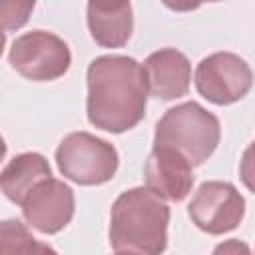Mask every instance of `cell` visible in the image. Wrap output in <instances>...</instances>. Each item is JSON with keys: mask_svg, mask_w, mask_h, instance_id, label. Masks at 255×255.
Here are the masks:
<instances>
[{"mask_svg": "<svg viewBox=\"0 0 255 255\" xmlns=\"http://www.w3.org/2000/svg\"><path fill=\"white\" fill-rule=\"evenodd\" d=\"M88 28L102 48H122L133 32L129 0H88Z\"/></svg>", "mask_w": 255, "mask_h": 255, "instance_id": "cell-11", "label": "cell"}, {"mask_svg": "<svg viewBox=\"0 0 255 255\" xmlns=\"http://www.w3.org/2000/svg\"><path fill=\"white\" fill-rule=\"evenodd\" d=\"M20 207L30 227H34L40 233L54 235L62 231L74 217V189L66 185L62 179L46 177L26 195Z\"/></svg>", "mask_w": 255, "mask_h": 255, "instance_id": "cell-8", "label": "cell"}, {"mask_svg": "<svg viewBox=\"0 0 255 255\" xmlns=\"http://www.w3.org/2000/svg\"><path fill=\"white\" fill-rule=\"evenodd\" d=\"M36 6V0H2L0 2V16L4 32H14L22 28Z\"/></svg>", "mask_w": 255, "mask_h": 255, "instance_id": "cell-14", "label": "cell"}, {"mask_svg": "<svg viewBox=\"0 0 255 255\" xmlns=\"http://www.w3.org/2000/svg\"><path fill=\"white\" fill-rule=\"evenodd\" d=\"M12 68L32 82H52L62 78L72 64L68 44L48 30H32L18 36L8 52Z\"/></svg>", "mask_w": 255, "mask_h": 255, "instance_id": "cell-5", "label": "cell"}, {"mask_svg": "<svg viewBox=\"0 0 255 255\" xmlns=\"http://www.w3.org/2000/svg\"><path fill=\"white\" fill-rule=\"evenodd\" d=\"M88 122L110 133L135 128L147 106V78L143 66L129 56H100L88 66Z\"/></svg>", "mask_w": 255, "mask_h": 255, "instance_id": "cell-1", "label": "cell"}, {"mask_svg": "<svg viewBox=\"0 0 255 255\" xmlns=\"http://www.w3.org/2000/svg\"><path fill=\"white\" fill-rule=\"evenodd\" d=\"M227 253V251H249V247L247 245H243V243H237V241H229V243H223V245H219V247H215V253Z\"/></svg>", "mask_w": 255, "mask_h": 255, "instance_id": "cell-17", "label": "cell"}, {"mask_svg": "<svg viewBox=\"0 0 255 255\" xmlns=\"http://www.w3.org/2000/svg\"><path fill=\"white\" fill-rule=\"evenodd\" d=\"M149 94L157 100H177L189 92L191 64L187 56L175 48L151 52L143 62Z\"/></svg>", "mask_w": 255, "mask_h": 255, "instance_id": "cell-10", "label": "cell"}, {"mask_svg": "<svg viewBox=\"0 0 255 255\" xmlns=\"http://www.w3.org/2000/svg\"><path fill=\"white\" fill-rule=\"evenodd\" d=\"M145 185L167 201H183L193 187L191 161L169 145H153L143 165Z\"/></svg>", "mask_w": 255, "mask_h": 255, "instance_id": "cell-9", "label": "cell"}, {"mask_svg": "<svg viewBox=\"0 0 255 255\" xmlns=\"http://www.w3.org/2000/svg\"><path fill=\"white\" fill-rule=\"evenodd\" d=\"M46 177H52L48 159L42 153L26 151V153L14 155L6 163L0 175V187L12 203L22 205L26 195Z\"/></svg>", "mask_w": 255, "mask_h": 255, "instance_id": "cell-12", "label": "cell"}, {"mask_svg": "<svg viewBox=\"0 0 255 255\" xmlns=\"http://www.w3.org/2000/svg\"><path fill=\"white\" fill-rule=\"evenodd\" d=\"M161 2L169 10H175V12H191V10H197L205 2H219V0H161Z\"/></svg>", "mask_w": 255, "mask_h": 255, "instance_id": "cell-16", "label": "cell"}, {"mask_svg": "<svg viewBox=\"0 0 255 255\" xmlns=\"http://www.w3.org/2000/svg\"><path fill=\"white\" fill-rule=\"evenodd\" d=\"M169 207L151 187L118 195L110 211V247L116 253L157 255L167 247Z\"/></svg>", "mask_w": 255, "mask_h": 255, "instance_id": "cell-2", "label": "cell"}, {"mask_svg": "<svg viewBox=\"0 0 255 255\" xmlns=\"http://www.w3.org/2000/svg\"><path fill=\"white\" fill-rule=\"evenodd\" d=\"M0 249L4 253H34V251H54L52 247L38 243L36 237L18 219H6L0 225Z\"/></svg>", "mask_w": 255, "mask_h": 255, "instance_id": "cell-13", "label": "cell"}, {"mask_svg": "<svg viewBox=\"0 0 255 255\" xmlns=\"http://www.w3.org/2000/svg\"><path fill=\"white\" fill-rule=\"evenodd\" d=\"M187 213L197 229L209 235H223L241 225L245 197L229 181H203L193 193Z\"/></svg>", "mask_w": 255, "mask_h": 255, "instance_id": "cell-7", "label": "cell"}, {"mask_svg": "<svg viewBox=\"0 0 255 255\" xmlns=\"http://www.w3.org/2000/svg\"><path fill=\"white\" fill-rule=\"evenodd\" d=\"M253 86L249 64L233 52H215L195 68V88L199 96L215 106H231L247 96Z\"/></svg>", "mask_w": 255, "mask_h": 255, "instance_id": "cell-6", "label": "cell"}, {"mask_svg": "<svg viewBox=\"0 0 255 255\" xmlns=\"http://www.w3.org/2000/svg\"><path fill=\"white\" fill-rule=\"evenodd\" d=\"M239 177L243 181V185L255 193V139L247 145V149L241 155V163H239Z\"/></svg>", "mask_w": 255, "mask_h": 255, "instance_id": "cell-15", "label": "cell"}, {"mask_svg": "<svg viewBox=\"0 0 255 255\" xmlns=\"http://www.w3.org/2000/svg\"><path fill=\"white\" fill-rule=\"evenodd\" d=\"M221 139L217 116L197 102L169 108L155 124L153 145H169L183 153L193 167L205 163Z\"/></svg>", "mask_w": 255, "mask_h": 255, "instance_id": "cell-3", "label": "cell"}, {"mask_svg": "<svg viewBox=\"0 0 255 255\" xmlns=\"http://www.w3.org/2000/svg\"><path fill=\"white\" fill-rule=\"evenodd\" d=\"M56 163L60 173L78 185H102L116 175L120 157L110 141L90 131H72L58 145Z\"/></svg>", "mask_w": 255, "mask_h": 255, "instance_id": "cell-4", "label": "cell"}]
</instances>
